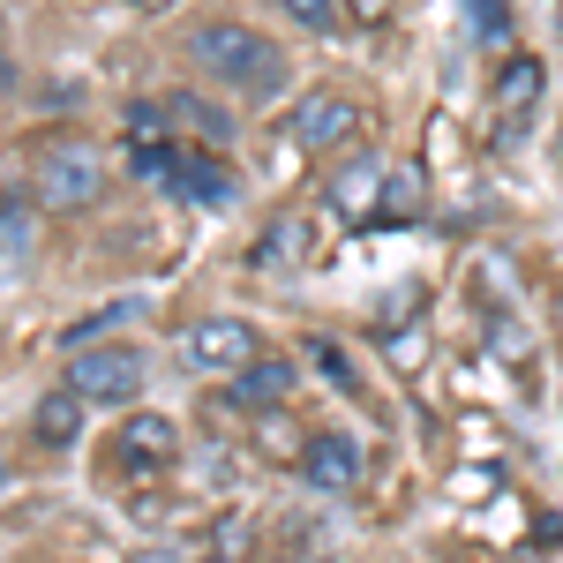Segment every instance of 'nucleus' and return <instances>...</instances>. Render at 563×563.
I'll list each match as a JSON object with an SVG mask.
<instances>
[{
	"label": "nucleus",
	"mask_w": 563,
	"mask_h": 563,
	"mask_svg": "<svg viewBox=\"0 0 563 563\" xmlns=\"http://www.w3.org/2000/svg\"><path fill=\"white\" fill-rule=\"evenodd\" d=\"M188 60L225 84L233 98H278V90L294 84V68H286V53L263 38L256 23H233V15H211V23H196L188 31Z\"/></svg>",
	"instance_id": "f257e3e1"
},
{
	"label": "nucleus",
	"mask_w": 563,
	"mask_h": 563,
	"mask_svg": "<svg viewBox=\"0 0 563 563\" xmlns=\"http://www.w3.org/2000/svg\"><path fill=\"white\" fill-rule=\"evenodd\" d=\"M31 203L45 218H84L106 203V158L90 151V143H53L38 151V166H31Z\"/></svg>",
	"instance_id": "f03ea898"
},
{
	"label": "nucleus",
	"mask_w": 563,
	"mask_h": 563,
	"mask_svg": "<svg viewBox=\"0 0 563 563\" xmlns=\"http://www.w3.org/2000/svg\"><path fill=\"white\" fill-rule=\"evenodd\" d=\"M256 353H263V331L249 316H203V323L180 331V361H188L196 376H233V368H249Z\"/></svg>",
	"instance_id": "7ed1b4c3"
},
{
	"label": "nucleus",
	"mask_w": 563,
	"mask_h": 563,
	"mask_svg": "<svg viewBox=\"0 0 563 563\" xmlns=\"http://www.w3.org/2000/svg\"><path fill=\"white\" fill-rule=\"evenodd\" d=\"M68 390L84 406H129L143 390V353L135 346H76L68 353Z\"/></svg>",
	"instance_id": "20e7f679"
},
{
	"label": "nucleus",
	"mask_w": 563,
	"mask_h": 563,
	"mask_svg": "<svg viewBox=\"0 0 563 563\" xmlns=\"http://www.w3.org/2000/svg\"><path fill=\"white\" fill-rule=\"evenodd\" d=\"M286 135H294V151H308V158H331V151H346L353 135H361V98H346V90H308L301 106H294V121H286Z\"/></svg>",
	"instance_id": "39448f33"
},
{
	"label": "nucleus",
	"mask_w": 563,
	"mask_h": 563,
	"mask_svg": "<svg viewBox=\"0 0 563 563\" xmlns=\"http://www.w3.org/2000/svg\"><path fill=\"white\" fill-rule=\"evenodd\" d=\"M294 466H301V481L316 496H346V488H361V474H368V451H361L353 429H316V435H301Z\"/></svg>",
	"instance_id": "423d86ee"
},
{
	"label": "nucleus",
	"mask_w": 563,
	"mask_h": 563,
	"mask_svg": "<svg viewBox=\"0 0 563 563\" xmlns=\"http://www.w3.org/2000/svg\"><path fill=\"white\" fill-rule=\"evenodd\" d=\"M106 459H113L121 474H166L180 459V429L166 413H129V421L113 429V443H106Z\"/></svg>",
	"instance_id": "0eeeda50"
},
{
	"label": "nucleus",
	"mask_w": 563,
	"mask_h": 563,
	"mask_svg": "<svg viewBox=\"0 0 563 563\" xmlns=\"http://www.w3.org/2000/svg\"><path fill=\"white\" fill-rule=\"evenodd\" d=\"M158 188H166V196H180V203H203V211L233 203V174L218 166L203 143H174V151H166V174H158Z\"/></svg>",
	"instance_id": "6e6552de"
},
{
	"label": "nucleus",
	"mask_w": 563,
	"mask_h": 563,
	"mask_svg": "<svg viewBox=\"0 0 563 563\" xmlns=\"http://www.w3.org/2000/svg\"><path fill=\"white\" fill-rule=\"evenodd\" d=\"M384 180H390V158H376V151H353L346 166L331 174V188H323V203H331V218H346V225H376V203H384Z\"/></svg>",
	"instance_id": "1a4fd4ad"
},
{
	"label": "nucleus",
	"mask_w": 563,
	"mask_h": 563,
	"mask_svg": "<svg viewBox=\"0 0 563 563\" xmlns=\"http://www.w3.org/2000/svg\"><path fill=\"white\" fill-rule=\"evenodd\" d=\"M294 390H301V368H294L286 353H271V346H263L249 368H233V376H225V398H233L241 413H278Z\"/></svg>",
	"instance_id": "9d476101"
},
{
	"label": "nucleus",
	"mask_w": 563,
	"mask_h": 563,
	"mask_svg": "<svg viewBox=\"0 0 563 563\" xmlns=\"http://www.w3.org/2000/svg\"><path fill=\"white\" fill-rule=\"evenodd\" d=\"M541 90H549V68H541L533 53H511V60L496 68V90H488V98H496V121H504V135L526 129V113L541 106Z\"/></svg>",
	"instance_id": "9b49d317"
},
{
	"label": "nucleus",
	"mask_w": 563,
	"mask_h": 563,
	"mask_svg": "<svg viewBox=\"0 0 563 563\" xmlns=\"http://www.w3.org/2000/svg\"><path fill=\"white\" fill-rule=\"evenodd\" d=\"M31 435H38L45 451H68L76 435H84V398L60 384V390H45L38 406H31Z\"/></svg>",
	"instance_id": "f8f14e48"
},
{
	"label": "nucleus",
	"mask_w": 563,
	"mask_h": 563,
	"mask_svg": "<svg viewBox=\"0 0 563 563\" xmlns=\"http://www.w3.org/2000/svg\"><path fill=\"white\" fill-rule=\"evenodd\" d=\"M421 174L413 166H390V180H384V203H376V225H413L421 218Z\"/></svg>",
	"instance_id": "ddd939ff"
},
{
	"label": "nucleus",
	"mask_w": 563,
	"mask_h": 563,
	"mask_svg": "<svg viewBox=\"0 0 563 563\" xmlns=\"http://www.w3.org/2000/svg\"><path fill=\"white\" fill-rule=\"evenodd\" d=\"M166 106H174V129L180 135H203V143H225V135H233V121H225L218 106H196L188 90H166Z\"/></svg>",
	"instance_id": "4468645a"
},
{
	"label": "nucleus",
	"mask_w": 563,
	"mask_h": 563,
	"mask_svg": "<svg viewBox=\"0 0 563 563\" xmlns=\"http://www.w3.org/2000/svg\"><path fill=\"white\" fill-rule=\"evenodd\" d=\"M286 23H301L308 38H339L346 31V0H278Z\"/></svg>",
	"instance_id": "2eb2a0df"
},
{
	"label": "nucleus",
	"mask_w": 563,
	"mask_h": 563,
	"mask_svg": "<svg viewBox=\"0 0 563 563\" xmlns=\"http://www.w3.org/2000/svg\"><path fill=\"white\" fill-rule=\"evenodd\" d=\"M256 549V526L241 519V511H225V519H211V563H241Z\"/></svg>",
	"instance_id": "dca6fc26"
},
{
	"label": "nucleus",
	"mask_w": 563,
	"mask_h": 563,
	"mask_svg": "<svg viewBox=\"0 0 563 563\" xmlns=\"http://www.w3.org/2000/svg\"><path fill=\"white\" fill-rule=\"evenodd\" d=\"M308 249H316V233H308V218H286V225H278V233H271V241L256 249V263H301Z\"/></svg>",
	"instance_id": "f3484780"
},
{
	"label": "nucleus",
	"mask_w": 563,
	"mask_h": 563,
	"mask_svg": "<svg viewBox=\"0 0 563 563\" xmlns=\"http://www.w3.org/2000/svg\"><path fill=\"white\" fill-rule=\"evenodd\" d=\"M390 15V0H346V23H361V31H376Z\"/></svg>",
	"instance_id": "a211bd4d"
},
{
	"label": "nucleus",
	"mask_w": 563,
	"mask_h": 563,
	"mask_svg": "<svg viewBox=\"0 0 563 563\" xmlns=\"http://www.w3.org/2000/svg\"><path fill=\"white\" fill-rule=\"evenodd\" d=\"M443 563H481V556H443Z\"/></svg>",
	"instance_id": "6ab92c4d"
},
{
	"label": "nucleus",
	"mask_w": 563,
	"mask_h": 563,
	"mask_svg": "<svg viewBox=\"0 0 563 563\" xmlns=\"http://www.w3.org/2000/svg\"><path fill=\"white\" fill-rule=\"evenodd\" d=\"M556 331H563V294H556Z\"/></svg>",
	"instance_id": "aec40b11"
},
{
	"label": "nucleus",
	"mask_w": 563,
	"mask_h": 563,
	"mask_svg": "<svg viewBox=\"0 0 563 563\" xmlns=\"http://www.w3.org/2000/svg\"><path fill=\"white\" fill-rule=\"evenodd\" d=\"M135 8H166V0H135Z\"/></svg>",
	"instance_id": "412c9836"
},
{
	"label": "nucleus",
	"mask_w": 563,
	"mask_h": 563,
	"mask_svg": "<svg viewBox=\"0 0 563 563\" xmlns=\"http://www.w3.org/2000/svg\"><path fill=\"white\" fill-rule=\"evenodd\" d=\"M549 8H556V23H563V0H549Z\"/></svg>",
	"instance_id": "4be33fe9"
},
{
	"label": "nucleus",
	"mask_w": 563,
	"mask_h": 563,
	"mask_svg": "<svg viewBox=\"0 0 563 563\" xmlns=\"http://www.w3.org/2000/svg\"><path fill=\"white\" fill-rule=\"evenodd\" d=\"M0 218H8V196H0Z\"/></svg>",
	"instance_id": "5701e85b"
},
{
	"label": "nucleus",
	"mask_w": 563,
	"mask_h": 563,
	"mask_svg": "<svg viewBox=\"0 0 563 563\" xmlns=\"http://www.w3.org/2000/svg\"><path fill=\"white\" fill-rule=\"evenodd\" d=\"M0 481H8V466H0Z\"/></svg>",
	"instance_id": "b1692460"
},
{
	"label": "nucleus",
	"mask_w": 563,
	"mask_h": 563,
	"mask_svg": "<svg viewBox=\"0 0 563 563\" xmlns=\"http://www.w3.org/2000/svg\"><path fill=\"white\" fill-rule=\"evenodd\" d=\"M556 151H563V135H556Z\"/></svg>",
	"instance_id": "393cba45"
}]
</instances>
